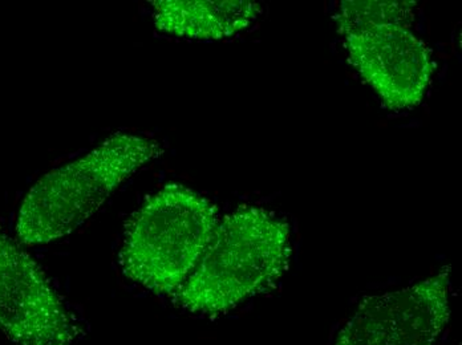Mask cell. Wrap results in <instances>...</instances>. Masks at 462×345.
<instances>
[{
    "mask_svg": "<svg viewBox=\"0 0 462 345\" xmlns=\"http://www.w3.org/2000/svg\"><path fill=\"white\" fill-rule=\"evenodd\" d=\"M290 257L291 232L286 221L262 207H238L217 224L176 302L201 315L229 313L274 285Z\"/></svg>",
    "mask_w": 462,
    "mask_h": 345,
    "instance_id": "6da1fadb",
    "label": "cell"
},
{
    "mask_svg": "<svg viewBox=\"0 0 462 345\" xmlns=\"http://www.w3.org/2000/svg\"><path fill=\"white\" fill-rule=\"evenodd\" d=\"M162 153L156 140L117 132L86 156L47 173L22 204L19 240L44 245L72 234L126 178Z\"/></svg>",
    "mask_w": 462,
    "mask_h": 345,
    "instance_id": "7a4b0ae2",
    "label": "cell"
},
{
    "mask_svg": "<svg viewBox=\"0 0 462 345\" xmlns=\"http://www.w3.org/2000/svg\"><path fill=\"white\" fill-rule=\"evenodd\" d=\"M218 222L213 202L182 185H165L129 221L121 270L146 290L176 295L199 265Z\"/></svg>",
    "mask_w": 462,
    "mask_h": 345,
    "instance_id": "3957f363",
    "label": "cell"
},
{
    "mask_svg": "<svg viewBox=\"0 0 462 345\" xmlns=\"http://www.w3.org/2000/svg\"><path fill=\"white\" fill-rule=\"evenodd\" d=\"M0 331L18 345H72L80 332L38 263L2 230Z\"/></svg>",
    "mask_w": 462,
    "mask_h": 345,
    "instance_id": "277c9868",
    "label": "cell"
},
{
    "mask_svg": "<svg viewBox=\"0 0 462 345\" xmlns=\"http://www.w3.org/2000/svg\"><path fill=\"white\" fill-rule=\"evenodd\" d=\"M450 268L360 303L335 345H433L450 318Z\"/></svg>",
    "mask_w": 462,
    "mask_h": 345,
    "instance_id": "5b68a950",
    "label": "cell"
},
{
    "mask_svg": "<svg viewBox=\"0 0 462 345\" xmlns=\"http://www.w3.org/2000/svg\"><path fill=\"white\" fill-rule=\"evenodd\" d=\"M349 63L391 111L415 108L424 99L435 64L424 41L407 25H360L345 35Z\"/></svg>",
    "mask_w": 462,
    "mask_h": 345,
    "instance_id": "8992f818",
    "label": "cell"
},
{
    "mask_svg": "<svg viewBox=\"0 0 462 345\" xmlns=\"http://www.w3.org/2000/svg\"><path fill=\"white\" fill-rule=\"evenodd\" d=\"M154 24L180 38L218 41L230 38L254 23L262 8L249 0H157Z\"/></svg>",
    "mask_w": 462,
    "mask_h": 345,
    "instance_id": "52a82bcc",
    "label": "cell"
},
{
    "mask_svg": "<svg viewBox=\"0 0 462 345\" xmlns=\"http://www.w3.org/2000/svg\"><path fill=\"white\" fill-rule=\"evenodd\" d=\"M415 2L384 0V2H360L346 0L340 5V13L335 16L337 32L345 35L360 25L374 23H397L407 25L415 21Z\"/></svg>",
    "mask_w": 462,
    "mask_h": 345,
    "instance_id": "ba28073f",
    "label": "cell"
}]
</instances>
